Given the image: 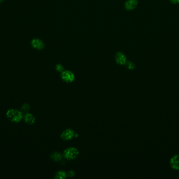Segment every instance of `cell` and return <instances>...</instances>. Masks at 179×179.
Returning a JSON list of instances; mask_svg holds the SVG:
<instances>
[{"mask_svg":"<svg viewBox=\"0 0 179 179\" xmlns=\"http://www.w3.org/2000/svg\"><path fill=\"white\" fill-rule=\"evenodd\" d=\"M7 116L9 120L15 123L20 122L23 118L22 112L14 109H9L7 110Z\"/></svg>","mask_w":179,"mask_h":179,"instance_id":"1","label":"cell"},{"mask_svg":"<svg viewBox=\"0 0 179 179\" xmlns=\"http://www.w3.org/2000/svg\"><path fill=\"white\" fill-rule=\"evenodd\" d=\"M79 155V151L74 147H69L66 149L63 152V156L66 159L68 160L75 159Z\"/></svg>","mask_w":179,"mask_h":179,"instance_id":"2","label":"cell"},{"mask_svg":"<svg viewBox=\"0 0 179 179\" xmlns=\"http://www.w3.org/2000/svg\"><path fill=\"white\" fill-rule=\"evenodd\" d=\"M61 78L67 83H71L75 79V75L74 72L69 70H65L61 72Z\"/></svg>","mask_w":179,"mask_h":179,"instance_id":"3","label":"cell"},{"mask_svg":"<svg viewBox=\"0 0 179 179\" xmlns=\"http://www.w3.org/2000/svg\"><path fill=\"white\" fill-rule=\"evenodd\" d=\"M115 60L117 64H118L120 65H125L126 61H127L126 55L122 52H118L115 54Z\"/></svg>","mask_w":179,"mask_h":179,"instance_id":"4","label":"cell"},{"mask_svg":"<svg viewBox=\"0 0 179 179\" xmlns=\"http://www.w3.org/2000/svg\"><path fill=\"white\" fill-rule=\"evenodd\" d=\"M75 132L74 130L71 129H67L62 132L60 137L63 140L69 141L74 137Z\"/></svg>","mask_w":179,"mask_h":179,"instance_id":"5","label":"cell"},{"mask_svg":"<svg viewBox=\"0 0 179 179\" xmlns=\"http://www.w3.org/2000/svg\"><path fill=\"white\" fill-rule=\"evenodd\" d=\"M31 45L33 48L37 50H41L45 47L43 41L39 38H34L31 42Z\"/></svg>","mask_w":179,"mask_h":179,"instance_id":"6","label":"cell"},{"mask_svg":"<svg viewBox=\"0 0 179 179\" xmlns=\"http://www.w3.org/2000/svg\"><path fill=\"white\" fill-rule=\"evenodd\" d=\"M138 5L137 0H127L125 3L124 7L127 11H133L136 9Z\"/></svg>","mask_w":179,"mask_h":179,"instance_id":"7","label":"cell"},{"mask_svg":"<svg viewBox=\"0 0 179 179\" xmlns=\"http://www.w3.org/2000/svg\"><path fill=\"white\" fill-rule=\"evenodd\" d=\"M170 165L171 168L173 170H179V155H175L171 158Z\"/></svg>","mask_w":179,"mask_h":179,"instance_id":"8","label":"cell"},{"mask_svg":"<svg viewBox=\"0 0 179 179\" xmlns=\"http://www.w3.org/2000/svg\"><path fill=\"white\" fill-rule=\"evenodd\" d=\"M25 121L29 125H32L35 122V118L33 115L30 113H26L23 116Z\"/></svg>","mask_w":179,"mask_h":179,"instance_id":"9","label":"cell"},{"mask_svg":"<svg viewBox=\"0 0 179 179\" xmlns=\"http://www.w3.org/2000/svg\"><path fill=\"white\" fill-rule=\"evenodd\" d=\"M63 155L59 152H55L51 154L50 158L53 161L58 162L63 159Z\"/></svg>","mask_w":179,"mask_h":179,"instance_id":"10","label":"cell"},{"mask_svg":"<svg viewBox=\"0 0 179 179\" xmlns=\"http://www.w3.org/2000/svg\"><path fill=\"white\" fill-rule=\"evenodd\" d=\"M67 173L63 170L59 171L55 175V179H65L67 178Z\"/></svg>","mask_w":179,"mask_h":179,"instance_id":"11","label":"cell"},{"mask_svg":"<svg viewBox=\"0 0 179 179\" xmlns=\"http://www.w3.org/2000/svg\"><path fill=\"white\" fill-rule=\"evenodd\" d=\"M125 65L126 67L127 68L128 70H133L134 68H135V64L132 61H127L125 64Z\"/></svg>","mask_w":179,"mask_h":179,"instance_id":"12","label":"cell"},{"mask_svg":"<svg viewBox=\"0 0 179 179\" xmlns=\"http://www.w3.org/2000/svg\"><path fill=\"white\" fill-rule=\"evenodd\" d=\"M55 68H56V70L58 72H63V70H65V67H63V66L61 64H57L56 66H55Z\"/></svg>","mask_w":179,"mask_h":179,"instance_id":"13","label":"cell"},{"mask_svg":"<svg viewBox=\"0 0 179 179\" xmlns=\"http://www.w3.org/2000/svg\"><path fill=\"white\" fill-rule=\"evenodd\" d=\"M29 107L30 106L28 104H25L23 105L22 107V109H21L22 112H27L29 110Z\"/></svg>","mask_w":179,"mask_h":179,"instance_id":"14","label":"cell"},{"mask_svg":"<svg viewBox=\"0 0 179 179\" xmlns=\"http://www.w3.org/2000/svg\"><path fill=\"white\" fill-rule=\"evenodd\" d=\"M76 175V173L73 170H70L67 173V176L69 178H73Z\"/></svg>","mask_w":179,"mask_h":179,"instance_id":"15","label":"cell"},{"mask_svg":"<svg viewBox=\"0 0 179 179\" xmlns=\"http://www.w3.org/2000/svg\"><path fill=\"white\" fill-rule=\"evenodd\" d=\"M170 1L172 4H177L179 3V0H170Z\"/></svg>","mask_w":179,"mask_h":179,"instance_id":"16","label":"cell"},{"mask_svg":"<svg viewBox=\"0 0 179 179\" xmlns=\"http://www.w3.org/2000/svg\"><path fill=\"white\" fill-rule=\"evenodd\" d=\"M3 1V0H0V3L1 2H2Z\"/></svg>","mask_w":179,"mask_h":179,"instance_id":"17","label":"cell"}]
</instances>
